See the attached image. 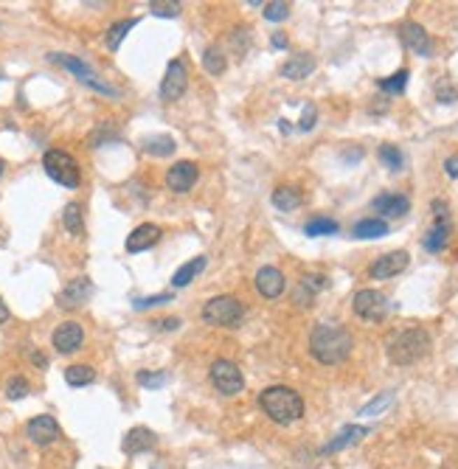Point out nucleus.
<instances>
[{
	"label": "nucleus",
	"mask_w": 458,
	"mask_h": 469,
	"mask_svg": "<svg viewBox=\"0 0 458 469\" xmlns=\"http://www.w3.org/2000/svg\"><path fill=\"white\" fill-rule=\"evenodd\" d=\"M315 65H318V62H315L312 54H293V57L282 65V76L298 82V79H307V76L315 71Z\"/></svg>",
	"instance_id": "aec40b11"
},
{
	"label": "nucleus",
	"mask_w": 458,
	"mask_h": 469,
	"mask_svg": "<svg viewBox=\"0 0 458 469\" xmlns=\"http://www.w3.org/2000/svg\"><path fill=\"white\" fill-rule=\"evenodd\" d=\"M93 295V281L88 276H79L74 281H68L60 293V307L62 309H79L82 304H88Z\"/></svg>",
	"instance_id": "2eb2a0df"
},
{
	"label": "nucleus",
	"mask_w": 458,
	"mask_h": 469,
	"mask_svg": "<svg viewBox=\"0 0 458 469\" xmlns=\"http://www.w3.org/2000/svg\"><path fill=\"white\" fill-rule=\"evenodd\" d=\"M4 169H6V163H4V160H0V174H4Z\"/></svg>",
	"instance_id": "8fccbe9b"
},
{
	"label": "nucleus",
	"mask_w": 458,
	"mask_h": 469,
	"mask_svg": "<svg viewBox=\"0 0 458 469\" xmlns=\"http://www.w3.org/2000/svg\"><path fill=\"white\" fill-rule=\"evenodd\" d=\"M284 287H287V279H284V273L279 270V267H262L259 273H256V290H259V295H265V298H279L282 293H284Z\"/></svg>",
	"instance_id": "a211bd4d"
},
{
	"label": "nucleus",
	"mask_w": 458,
	"mask_h": 469,
	"mask_svg": "<svg viewBox=\"0 0 458 469\" xmlns=\"http://www.w3.org/2000/svg\"><path fill=\"white\" fill-rule=\"evenodd\" d=\"M245 318V307L237 295H214L202 307V321L211 326H225V329H237Z\"/></svg>",
	"instance_id": "20e7f679"
},
{
	"label": "nucleus",
	"mask_w": 458,
	"mask_h": 469,
	"mask_svg": "<svg viewBox=\"0 0 458 469\" xmlns=\"http://www.w3.org/2000/svg\"><path fill=\"white\" fill-rule=\"evenodd\" d=\"M363 435H368V427H360V424H349V427H343L326 447H324V452H338V449H343V447H349V444H354V441H360Z\"/></svg>",
	"instance_id": "a878e982"
},
{
	"label": "nucleus",
	"mask_w": 458,
	"mask_h": 469,
	"mask_svg": "<svg viewBox=\"0 0 458 469\" xmlns=\"http://www.w3.org/2000/svg\"><path fill=\"white\" fill-rule=\"evenodd\" d=\"M169 301H174V298L169 293H160V295H149V298H135L132 307L141 312V309H152V307H160V304H169Z\"/></svg>",
	"instance_id": "58836bf2"
},
{
	"label": "nucleus",
	"mask_w": 458,
	"mask_h": 469,
	"mask_svg": "<svg viewBox=\"0 0 458 469\" xmlns=\"http://www.w3.org/2000/svg\"><path fill=\"white\" fill-rule=\"evenodd\" d=\"M135 379H138L141 388H146V391H158V388H163V385L169 382V371H138Z\"/></svg>",
	"instance_id": "72a5a7b5"
},
{
	"label": "nucleus",
	"mask_w": 458,
	"mask_h": 469,
	"mask_svg": "<svg viewBox=\"0 0 458 469\" xmlns=\"http://www.w3.org/2000/svg\"><path fill=\"white\" fill-rule=\"evenodd\" d=\"M43 169H46V174H48L54 183H60L62 188H79V180H82L79 163H76V158L68 155L65 149H48V152L43 155Z\"/></svg>",
	"instance_id": "39448f33"
},
{
	"label": "nucleus",
	"mask_w": 458,
	"mask_h": 469,
	"mask_svg": "<svg viewBox=\"0 0 458 469\" xmlns=\"http://www.w3.org/2000/svg\"><path fill=\"white\" fill-rule=\"evenodd\" d=\"M408 76H410V74L402 68V71H396L394 76H388V79H380V82H377V88H380L382 93H402V90L408 88Z\"/></svg>",
	"instance_id": "f704fd0d"
},
{
	"label": "nucleus",
	"mask_w": 458,
	"mask_h": 469,
	"mask_svg": "<svg viewBox=\"0 0 458 469\" xmlns=\"http://www.w3.org/2000/svg\"><path fill=\"white\" fill-rule=\"evenodd\" d=\"M354 349V337L346 326L340 323H318L310 332V354L321 363V365H338L346 363L349 354Z\"/></svg>",
	"instance_id": "f257e3e1"
},
{
	"label": "nucleus",
	"mask_w": 458,
	"mask_h": 469,
	"mask_svg": "<svg viewBox=\"0 0 458 469\" xmlns=\"http://www.w3.org/2000/svg\"><path fill=\"white\" fill-rule=\"evenodd\" d=\"M321 290H326V276H321V273L304 276L301 284H298V290H296V304H298V307H310L312 298H315Z\"/></svg>",
	"instance_id": "4be33fe9"
},
{
	"label": "nucleus",
	"mask_w": 458,
	"mask_h": 469,
	"mask_svg": "<svg viewBox=\"0 0 458 469\" xmlns=\"http://www.w3.org/2000/svg\"><path fill=\"white\" fill-rule=\"evenodd\" d=\"M26 435H29L32 444L48 447V444H54V441L62 435V430H60V421H57L54 416H34V419L26 424Z\"/></svg>",
	"instance_id": "9b49d317"
},
{
	"label": "nucleus",
	"mask_w": 458,
	"mask_h": 469,
	"mask_svg": "<svg viewBox=\"0 0 458 469\" xmlns=\"http://www.w3.org/2000/svg\"><path fill=\"white\" fill-rule=\"evenodd\" d=\"M410 265V256H408V251H394V253H385V256H380L371 267H368V276L371 279H380V281H385V279H394V276H399L405 267Z\"/></svg>",
	"instance_id": "4468645a"
},
{
	"label": "nucleus",
	"mask_w": 458,
	"mask_h": 469,
	"mask_svg": "<svg viewBox=\"0 0 458 469\" xmlns=\"http://www.w3.org/2000/svg\"><path fill=\"white\" fill-rule=\"evenodd\" d=\"M158 329L174 332V329H180V321H177V318H163V321H158Z\"/></svg>",
	"instance_id": "a18cd8bd"
},
{
	"label": "nucleus",
	"mask_w": 458,
	"mask_h": 469,
	"mask_svg": "<svg viewBox=\"0 0 458 469\" xmlns=\"http://www.w3.org/2000/svg\"><path fill=\"white\" fill-rule=\"evenodd\" d=\"M391 402H394V393L388 391V393H382V396H377L374 402H368V405H366V407L360 410V416H377V413H380V410H385V407H388Z\"/></svg>",
	"instance_id": "ea45409f"
},
{
	"label": "nucleus",
	"mask_w": 458,
	"mask_h": 469,
	"mask_svg": "<svg viewBox=\"0 0 458 469\" xmlns=\"http://www.w3.org/2000/svg\"><path fill=\"white\" fill-rule=\"evenodd\" d=\"M399 40L405 43V48L416 57H433V40L430 34L419 26V23H402L399 26Z\"/></svg>",
	"instance_id": "f8f14e48"
},
{
	"label": "nucleus",
	"mask_w": 458,
	"mask_h": 469,
	"mask_svg": "<svg viewBox=\"0 0 458 469\" xmlns=\"http://www.w3.org/2000/svg\"><path fill=\"white\" fill-rule=\"evenodd\" d=\"M273 48H287V37H284L282 31L273 34Z\"/></svg>",
	"instance_id": "49530a36"
},
{
	"label": "nucleus",
	"mask_w": 458,
	"mask_h": 469,
	"mask_svg": "<svg viewBox=\"0 0 458 469\" xmlns=\"http://www.w3.org/2000/svg\"><path fill=\"white\" fill-rule=\"evenodd\" d=\"M29 391H32V385H29V379H26V377H12V379L6 382V396H9L12 402H18V399L29 396Z\"/></svg>",
	"instance_id": "4c0bfd02"
},
{
	"label": "nucleus",
	"mask_w": 458,
	"mask_h": 469,
	"mask_svg": "<svg viewBox=\"0 0 458 469\" xmlns=\"http://www.w3.org/2000/svg\"><path fill=\"white\" fill-rule=\"evenodd\" d=\"M202 68H205L211 76H219V74H225V68H228V62H225V54H222L219 48H205V54H202Z\"/></svg>",
	"instance_id": "473e14b6"
},
{
	"label": "nucleus",
	"mask_w": 458,
	"mask_h": 469,
	"mask_svg": "<svg viewBox=\"0 0 458 469\" xmlns=\"http://www.w3.org/2000/svg\"><path fill=\"white\" fill-rule=\"evenodd\" d=\"M32 363H34V365H40V368H46V365H48V360H46L40 351H32Z\"/></svg>",
	"instance_id": "09e8293b"
},
{
	"label": "nucleus",
	"mask_w": 458,
	"mask_h": 469,
	"mask_svg": "<svg viewBox=\"0 0 458 469\" xmlns=\"http://www.w3.org/2000/svg\"><path fill=\"white\" fill-rule=\"evenodd\" d=\"M433 216L436 219H447V202L444 200H433Z\"/></svg>",
	"instance_id": "c03bdc74"
},
{
	"label": "nucleus",
	"mask_w": 458,
	"mask_h": 469,
	"mask_svg": "<svg viewBox=\"0 0 458 469\" xmlns=\"http://www.w3.org/2000/svg\"><path fill=\"white\" fill-rule=\"evenodd\" d=\"M54 349L60 351V354H74V351H79L82 349V343H85V329L76 323V321H65V323H60L57 329H54Z\"/></svg>",
	"instance_id": "ddd939ff"
},
{
	"label": "nucleus",
	"mask_w": 458,
	"mask_h": 469,
	"mask_svg": "<svg viewBox=\"0 0 458 469\" xmlns=\"http://www.w3.org/2000/svg\"><path fill=\"white\" fill-rule=\"evenodd\" d=\"M447 242H450V219H436L433 227L424 233L422 245H424V251H430V253H441V251L447 248Z\"/></svg>",
	"instance_id": "412c9836"
},
{
	"label": "nucleus",
	"mask_w": 458,
	"mask_h": 469,
	"mask_svg": "<svg viewBox=\"0 0 458 469\" xmlns=\"http://www.w3.org/2000/svg\"><path fill=\"white\" fill-rule=\"evenodd\" d=\"M270 200H273V205H276L279 211H284V214H290V211H296V208L304 205V194H301V188H296V186H279Z\"/></svg>",
	"instance_id": "b1692460"
},
{
	"label": "nucleus",
	"mask_w": 458,
	"mask_h": 469,
	"mask_svg": "<svg viewBox=\"0 0 458 469\" xmlns=\"http://www.w3.org/2000/svg\"><path fill=\"white\" fill-rule=\"evenodd\" d=\"M155 444H158V435H155L149 427H132V430L124 435L121 449H124L127 455H141V452H149Z\"/></svg>",
	"instance_id": "6ab92c4d"
},
{
	"label": "nucleus",
	"mask_w": 458,
	"mask_h": 469,
	"mask_svg": "<svg viewBox=\"0 0 458 469\" xmlns=\"http://www.w3.org/2000/svg\"><path fill=\"white\" fill-rule=\"evenodd\" d=\"M160 237H163L160 225L144 222V225H138L132 233H127V253H144V251L155 248V245L160 242Z\"/></svg>",
	"instance_id": "dca6fc26"
},
{
	"label": "nucleus",
	"mask_w": 458,
	"mask_h": 469,
	"mask_svg": "<svg viewBox=\"0 0 458 469\" xmlns=\"http://www.w3.org/2000/svg\"><path fill=\"white\" fill-rule=\"evenodd\" d=\"M265 18L270 23H282L290 18V4H284V0H273V4H265Z\"/></svg>",
	"instance_id": "e433bc0d"
},
{
	"label": "nucleus",
	"mask_w": 458,
	"mask_h": 469,
	"mask_svg": "<svg viewBox=\"0 0 458 469\" xmlns=\"http://www.w3.org/2000/svg\"><path fill=\"white\" fill-rule=\"evenodd\" d=\"M388 233V222L380 219V216H368V219H360L354 227H352V237L357 239H380Z\"/></svg>",
	"instance_id": "393cba45"
},
{
	"label": "nucleus",
	"mask_w": 458,
	"mask_h": 469,
	"mask_svg": "<svg viewBox=\"0 0 458 469\" xmlns=\"http://www.w3.org/2000/svg\"><path fill=\"white\" fill-rule=\"evenodd\" d=\"M197 177H200L197 163H191V160H177V163H172L169 172H166V186H169L174 194H186V191L194 188Z\"/></svg>",
	"instance_id": "9d476101"
},
{
	"label": "nucleus",
	"mask_w": 458,
	"mask_h": 469,
	"mask_svg": "<svg viewBox=\"0 0 458 469\" xmlns=\"http://www.w3.org/2000/svg\"><path fill=\"white\" fill-rule=\"evenodd\" d=\"M444 172H447L450 177H458V155H450V158L444 160Z\"/></svg>",
	"instance_id": "37998d69"
},
{
	"label": "nucleus",
	"mask_w": 458,
	"mask_h": 469,
	"mask_svg": "<svg viewBox=\"0 0 458 469\" xmlns=\"http://www.w3.org/2000/svg\"><path fill=\"white\" fill-rule=\"evenodd\" d=\"M174 149H177V144L172 135H152L144 141V152L152 158H169V155H174Z\"/></svg>",
	"instance_id": "cd10ccee"
},
{
	"label": "nucleus",
	"mask_w": 458,
	"mask_h": 469,
	"mask_svg": "<svg viewBox=\"0 0 458 469\" xmlns=\"http://www.w3.org/2000/svg\"><path fill=\"white\" fill-rule=\"evenodd\" d=\"M259 407L276 424H296L304 416V399L290 385H270L259 393Z\"/></svg>",
	"instance_id": "f03ea898"
},
{
	"label": "nucleus",
	"mask_w": 458,
	"mask_h": 469,
	"mask_svg": "<svg viewBox=\"0 0 458 469\" xmlns=\"http://www.w3.org/2000/svg\"><path fill=\"white\" fill-rule=\"evenodd\" d=\"M377 155H380V163H382L385 169H391V172H399V169L405 166V155H402V149L394 146V144H382V146L377 149Z\"/></svg>",
	"instance_id": "2f4dec72"
},
{
	"label": "nucleus",
	"mask_w": 458,
	"mask_h": 469,
	"mask_svg": "<svg viewBox=\"0 0 458 469\" xmlns=\"http://www.w3.org/2000/svg\"><path fill=\"white\" fill-rule=\"evenodd\" d=\"M188 90V71L183 59H172L166 68V76L160 82V99L163 102H174Z\"/></svg>",
	"instance_id": "1a4fd4ad"
},
{
	"label": "nucleus",
	"mask_w": 458,
	"mask_h": 469,
	"mask_svg": "<svg viewBox=\"0 0 458 469\" xmlns=\"http://www.w3.org/2000/svg\"><path fill=\"white\" fill-rule=\"evenodd\" d=\"M352 309H354L357 318H363L368 323H377V321H382L388 315L391 304H388V298L380 290H360L354 295V301H352Z\"/></svg>",
	"instance_id": "6e6552de"
},
{
	"label": "nucleus",
	"mask_w": 458,
	"mask_h": 469,
	"mask_svg": "<svg viewBox=\"0 0 458 469\" xmlns=\"http://www.w3.org/2000/svg\"><path fill=\"white\" fill-rule=\"evenodd\" d=\"M371 208L382 216V219H399L410 211V200L405 194H380L371 200Z\"/></svg>",
	"instance_id": "f3484780"
},
{
	"label": "nucleus",
	"mask_w": 458,
	"mask_h": 469,
	"mask_svg": "<svg viewBox=\"0 0 458 469\" xmlns=\"http://www.w3.org/2000/svg\"><path fill=\"white\" fill-rule=\"evenodd\" d=\"M138 26V20L132 18V20H118V23H113L110 26V31L104 34V43H107V48L110 51H118L121 48V40L130 34V29H135Z\"/></svg>",
	"instance_id": "c756f323"
},
{
	"label": "nucleus",
	"mask_w": 458,
	"mask_h": 469,
	"mask_svg": "<svg viewBox=\"0 0 458 469\" xmlns=\"http://www.w3.org/2000/svg\"><path fill=\"white\" fill-rule=\"evenodd\" d=\"M315 121H318V110H315V104H307V107H304V115H301V124H298V130L310 132V130L315 127Z\"/></svg>",
	"instance_id": "79ce46f5"
},
{
	"label": "nucleus",
	"mask_w": 458,
	"mask_h": 469,
	"mask_svg": "<svg viewBox=\"0 0 458 469\" xmlns=\"http://www.w3.org/2000/svg\"><path fill=\"white\" fill-rule=\"evenodd\" d=\"M338 230H340V225L335 219H329V216H315V219H310L304 225L307 237H332V233H338Z\"/></svg>",
	"instance_id": "7c9ffc66"
},
{
	"label": "nucleus",
	"mask_w": 458,
	"mask_h": 469,
	"mask_svg": "<svg viewBox=\"0 0 458 469\" xmlns=\"http://www.w3.org/2000/svg\"><path fill=\"white\" fill-rule=\"evenodd\" d=\"M48 59L54 62V65H62L65 71H71L82 85H88L90 90H96V93H104V96H110V99H118V90L113 88V85H107V82H102L99 76H96V71L85 62V59H79V57H71V54H48Z\"/></svg>",
	"instance_id": "423d86ee"
},
{
	"label": "nucleus",
	"mask_w": 458,
	"mask_h": 469,
	"mask_svg": "<svg viewBox=\"0 0 458 469\" xmlns=\"http://www.w3.org/2000/svg\"><path fill=\"white\" fill-rule=\"evenodd\" d=\"M62 225L68 233H74V237H82L85 230V219H82V205L79 202H68L65 211H62Z\"/></svg>",
	"instance_id": "c85d7f7f"
},
{
	"label": "nucleus",
	"mask_w": 458,
	"mask_h": 469,
	"mask_svg": "<svg viewBox=\"0 0 458 469\" xmlns=\"http://www.w3.org/2000/svg\"><path fill=\"white\" fill-rule=\"evenodd\" d=\"M205 267H208V259H205V256H194V259H188L186 265H180V267L174 270V276H172V287H188Z\"/></svg>",
	"instance_id": "5701e85b"
},
{
	"label": "nucleus",
	"mask_w": 458,
	"mask_h": 469,
	"mask_svg": "<svg viewBox=\"0 0 458 469\" xmlns=\"http://www.w3.org/2000/svg\"><path fill=\"white\" fill-rule=\"evenodd\" d=\"M208 374H211L214 388H216L222 396H237V393L245 391V377H242L240 365L231 363V360H214Z\"/></svg>",
	"instance_id": "0eeeda50"
},
{
	"label": "nucleus",
	"mask_w": 458,
	"mask_h": 469,
	"mask_svg": "<svg viewBox=\"0 0 458 469\" xmlns=\"http://www.w3.org/2000/svg\"><path fill=\"white\" fill-rule=\"evenodd\" d=\"M180 4L177 0H152L149 4V12L155 15V18H177L180 15Z\"/></svg>",
	"instance_id": "c9c22d12"
},
{
	"label": "nucleus",
	"mask_w": 458,
	"mask_h": 469,
	"mask_svg": "<svg viewBox=\"0 0 458 469\" xmlns=\"http://www.w3.org/2000/svg\"><path fill=\"white\" fill-rule=\"evenodd\" d=\"M65 382H68L71 388L93 385V382H96V368H93V365H85V363L68 365V368H65Z\"/></svg>",
	"instance_id": "bb28decb"
},
{
	"label": "nucleus",
	"mask_w": 458,
	"mask_h": 469,
	"mask_svg": "<svg viewBox=\"0 0 458 469\" xmlns=\"http://www.w3.org/2000/svg\"><path fill=\"white\" fill-rule=\"evenodd\" d=\"M436 99H438L441 104H452V102L458 99V88L450 85V82H438V85H436Z\"/></svg>",
	"instance_id": "a19ab883"
},
{
	"label": "nucleus",
	"mask_w": 458,
	"mask_h": 469,
	"mask_svg": "<svg viewBox=\"0 0 458 469\" xmlns=\"http://www.w3.org/2000/svg\"><path fill=\"white\" fill-rule=\"evenodd\" d=\"M9 321V307H6V301L4 298H0V326H4Z\"/></svg>",
	"instance_id": "de8ad7c7"
},
{
	"label": "nucleus",
	"mask_w": 458,
	"mask_h": 469,
	"mask_svg": "<svg viewBox=\"0 0 458 469\" xmlns=\"http://www.w3.org/2000/svg\"><path fill=\"white\" fill-rule=\"evenodd\" d=\"M430 351V335L424 329H402L388 340V360L394 365H413Z\"/></svg>",
	"instance_id": "7ed1b4c3"
}]
</instances>
